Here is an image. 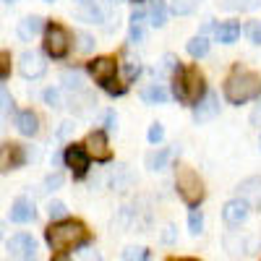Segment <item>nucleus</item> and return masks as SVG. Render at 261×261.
<instances>
[{
  "label": "nucleus",
  "mask_w": 261,
  "mask_h": 261,
  "mask_svg": "<svg viewBox=\"0 0 261 261\" xmlns=\"http://www.w3.org/2000/svg\"><path fill=\"white\" fill-rule=\"evenodd\" d=\"M115 125H118V118H115L113 113H107V125H105V128H107V130H115Z\"/></svg>",
  "instance_id": "42"
},
{
  "label": "nucleus",
  "mask_w": 261,
  "mask_h": 261,
  "mask_svg": "<svg viewBox=\"0 0 261 261\" xmlns=\"http://www.w3.org/2000/svg\"><path fill=\"white\" fill-rule=\"evenodd\" d=\"M45 102H47L50 107H58V105H60V94H58L55 89H47V92H45Z\"/></svg>",
  "instance_id": "34"
},
{
  "label": "nucleus",
  "mask_w": 261,
  "mask_h": 261,
  "mask_svg": "<svg viewBox=\"0 0 261 261\" xmlns=\"http://www.w3.org/2000/svg\"><path fill=\"white\" fill-rule=\"evenodd\" d=\"M71 50V34L65 32L60 24H50L45 29V53L50 58H63Z\"/></svg>",
  "instance_id": "5"
},
{
  "label": "nucleus",
  "mask_w": 261,
  "mask_h": 261,
  "mask_svg": "<svg viewBox=\"0 0 261 261\" xmlns=\"http://www.w3.org/2000/svg\"><path fill=\"white\" fill-rule=\"evenodd\" d=\"M16 128H18V134H24V136H34L39 130V120L32 110H21L16 115Z\"/></svg>",
  "instance_id": "16"
},
{
  "label": "nucleus",
  "mask_w": 261,
  "mask_h": 261,
  "mask_svg": "<svg viewBox=\"0 0 261 261\" xmlns=\"http://www.w3.org/2000/svg\"><path fill=\"white\" fill-rule=\"evenodd\" d=\"M47 214H50V220H65V214H68V209H65V204H60V201H50Z\"/></svg>",
  "instance_id": "31"
},
{
  "label": "nucleus",
  "mask_w": 261,
  "mask_h": 261,
  "mask_svg": "<svg viewBox=\"0 0 261 261\" xmlns=\"http://www.w3.org/2000/svg\"><path fill=\"white\" fill-rule=\"evenodd\" d=\"M167 162H170V151H167V149L151 151V154L146 157V167H149V170H162Z\"/></svg>",
  "instance_id": "23"
},
{
  "label": "nucleus",
  "mask_w": 261,
  "mask_h": 261,
  "mask_svg": "<svg viewBox=\"0 0 261 261\" xmlns=\"http://www.w3.org/2000/svg\"><path fill=\"white\" fill-rule=\"evenodd\" d=\"M146 18H149L151 27H165V21H167V6H165V0H151L149 8H146Z\"/></svg>",
  "instance_id": "17"
},
{
  "label": "nucleus",
  "mask_w": 261,
  "mask_h": 261,
  "mask_svg": "<svg viewBox=\"0 0 261 261\" xmlns=\"http://www.w3.org/2000/svg\"><path fill=\"white\" fill-rule=\"evenodd\" d=\"M8 107H11V94L3 89V86H0V113H6Z\"/></svg>",
  "instance_id": "35"
},
{
  "label": "nucleus",
  "mask_w": 261,
  "mask_h": 261,
  "mask_svg": "<svg viewBox=\"0 0 261 261\" xmlns=\"http://www.w3.org/2000/svg\"><path fill=\"white\" fill-rule=\"evenodd\" d=\"M79 3H86V0H79Z\"/></svg>",
  "instance_id": "47"
},
{
  "label": "nucleus",
  "mask_w": 261,
  "mask_h": 261,
  "mask_svg": "<svg viewBox=\"0 0 261 261\" xmlns=\"http://www.w3.org/2000/svg\"><path fill=\"white\" fill-rule=\"evenodd\" d=\"M146 139H149V144H160L162 139H165V128L160 125V123H154L149 128V134H146Z\"/></svg>",
  "instance_id": "32"
},
{
  "label": "nucleus",
  "mask_w": 261,
  "mask_h": 261,
  "mask_svg": "<svg viewBox=\"0 0 261 261\" xmlns=\"http://www.w3.org/2000/svg\"><path fill=\"white\" fill-rule=\"evenodd\" d=\"M81 261H105V258H102L97 251H86V253L81 256Z\"/></svg>",
  "instance_id": "39"
},
{
  "label": "nucleus",
  "mask_w": 261,
  "mask_h": 261,
  "mask_svg": "<svg viewBox=\"0 0 261 261\" xmlns=\"http://www.w3.org/2000/svg\"><path fill=\"white\" fill-rule=\"evenodd\" d=\"M170 261H196V258H170Z\"/></svg>",
  "instance_id": "45"
},
{
  "label": "nucleus",
  "mask_w": 261,
  "mask_h": 261,
  "mask_svg": "<svg viewBox=\"0 0 261 261\" xmlns=\"http://www.w3.org/2000/svg\"><path fill=\"white\" fill-rule=\"evenodd\" d=\"M47 3H53V0H47Z\"/></svg>",
  "instance_id": "48"
},
{
  "label": "nucleus",
  "mask_w": 261,
  "mask_h": 261,
  "mask_svg": "<svg viewBox=\"0 0 261 261\" xmlns=\"http://www.w3.org/2000/svg\"><path fill=\"white\" fill-rule=\"evenodd\" d=\"M50 261H71V256L65 253V251H58V253H55V256H53Z\"/></svg>",
  "instance_id": "43"
},
{
  "label": "nucleus",
  "mask_w": 261,
  "mask_h": 261,
  "mask_svg": "<svg viewBox=\"0 0 261 261\" xmlns=\"http://www.w3.org/2000/svg\"><path fill=\"white\" fill-rule=\"evenodd\" d=\"M18 71H21V76H27V79H39L42 73L47 71V63H45V58H42L39 53L27 50V53H21V58H18Z\"/></svg>",
  "instance_id": "7"
},
{
  "label": "nucleus",
  "mask_w": 261,
  "mask_h": 261,
  "mask_svg": "<svg viewBox=\"0 0 261 261\" xmlns=\"http://www.w3.org/2000/svg\"><path fill=\"white\" fill-rule=\"evenodd\" d=\"M162 241H165V243H172V241H175V227H172V225H170V227H165Z\"/></svg>",
  "instance_id": "37"
},
{
  "label": "nucleus",
  "mask_w": 261,
  "mask_h": 261,
  "mask_svg": "<svg viewBox=\"0 0 261 261\" xmlns=\"http://www.w3.org/2000/svg\"><path fill=\"white\" fill-rule=\"evenodd\" d=\"M45 241L53 251H71L89 243V230L76 220H60L45 230Z\"/></svg>",
  "instance_id": "1"
},
{
  "label": "nucleus",
  "mask_w": 261,
  "mask_h": 261,
  "mask_svg": "<svg viewBox=\"0 0 261 261\" xmlns=\"http://www.w3.org/2000/svg\"><path fill=\"white\" fill-rule=\"evenodd\" d=\"M128 183H130L128 170H125L123 165H118V167H115V172H113V186H115L118 191H125V188H128Z\"/></svg>",
  "instance_id": "25"
},
{
  "label": "nucleus",
  "mask_w": 261,
  "mask_h": 261,
  "mask_svg": "<svg viewBox=\"0 0 261 261\" xmlns=\"http://www.w3.org/2000/svg\"><path fill=\"white\" fill-rule=\"evenodd\" d=\"M89 73L94 76V81H99L102 86L113 84L115 81V73H118V63L113 58H94L89 63Z\"/></svg>",
  "instance_id": "8"
},
{
  "label": "nucleus",
  "mask_w": 261,
  "mask_h": 261,
  "mask_svg": "<svg viewBox=\"0 0 261 261\" xmlns=\"http://www.w3.org/2000/svg\"><path fill=\"white\" fill-rule=\"evenodd\" d=\"M24 162V149L18 144H3L0 146V172L6 170H13Z\"/></svg>",
  "instance_id": "13"
},
{
  "label": "nucleus",
  "mask_w": 261,
  "mask_h": 261,
  "mask_svg": "<svg viewBox=\"0 0 261 261\" xmlns=\"http://www.w3.org/2000/svg\"><path fill=\"white\" fill-rule=\"evenodd\" d=\"M258 120H261V107H258V110L253 113V123H258Z\"/></svg>",
  "instance_id": "44"
},
{
  "label": "nucleus",
  "mask_w": 261,
  "mask_h": 261,
  "mask_svg": "<svg viewBox=\"0 0 261 261\" xmlns=\"http://www.w3.org/2000/svg\"><path fill=\"white\" fill-rule=\"evenodd\" d=\"M42 27H45V21H42L39 16H27L18 24V34H21V39H32V37H37L42 32Z\"/></svg>",
  "instance_id": "18"
},
{
  "label": "nucleus",
  "mask_w": 261,
  "mask_h": 261,
  "mask_svg": "<svg viewBox=\"0 0 261 261\" xmlns=\"http://www.w3.org/2000/svg\"><path fill=\"white\" fill-rule=\"evenodd\" d=\"M76 37H79V50H81V53H89V50L94 47V39H92L89 34H84V32H79Z\"/></svg>",
  "instance_id": "33"
},
{
  "label": "nucleus",
  "mask_w": 261,
  "mask_h": 261,
  "mask_svg": "<svg viewBox=\"0 0 261 261\" xmlns=\"http://www.w3.org/2000/svg\"><path fill=\"white\" fill-rule=\"evenodd\" d=\"M199 3H201V0H172V11L180 13V16H186V13H191Z\"/></svg>",
  "instance_id": "30"
},
{
  "label": "nucleus",
  "mask_w": 261,
  "mask_h": 261,
  "mask_svg": "<svg viewBox=\"0 0 261 261\" xmlns=\"http://www.w3.org/2000/svg\"><path fill=\"white\" fill-rule=\"evenodd\" d=\"M261 0H225V8H232V11H253L258 8Z\"/></svg>",
  "instance_id": "27"
},
{
  "label": "nucleus",
  "mask_w": 261,
  "mask_h": 261,
  "mask_svg": "<svg viewBox=\"0 0 261 261\" xmlns=\"http://www.w3.org/2000/svg\"><path fill=\"white\" fill-rule=\"evenodd\" d=\"M8 68H11V58H8L6 53H0V76H6Z\"/></svg>",
  "instance_id": "36"
},
{
  "label": "nucleus",
  "mask_w": 261,
  "mask_h": 261,
  "mask_svg": "<svg viewBox=\"0 0 261 261\" xmlns=\"http://www.w3.org/2000/svg\"><path fill=\"white\" fill-rule=\"evenodd\" d=\"M238 191H241V199L248 201V206L261 209V178H246Z\"/></svg>",
  "instance_id": "14"
},
{
  "label": "nucleus",
  "mask_w": 261,
  "mask_h": 261,
  "mask_svg": "<svg viewBox=\"0 0 261 261\" xmlns=\"http://www.w3.org/2000/svg\"><path fill=\"white\" fill-rule=\"evenodd\" d=\"M34 241H32V235H13L11 241H8V253L18 261H34Z\"/></svg>",
  "instance_id": "10"
},
{
  "label": "nucleus",
  "mask_w": 261,
  "mask_h": 261,
  "mask_svg": "<svg viewBox=\"0 0 261 261\" xmlns=\"http://www.w3.org/2000/svg\"><path fill=\"white\" fill-rule=\"evenodd\" d=\"M172 92H175L178 102L183 105H196L206 94V84L199 68H178L172 73Z\"/></svg>",
  "instance_id": "2"
},
{
  "label": "nucleus",
  "mask_w": 261,
  "mask_h": 261,
  "mask_svg": "<svg viewBox=\"0 0 261 261\" xmlns=\"http://www.w3.org/2000/svg\"><path fill=\"white\" fill-rule=\"evenodd\" d=\"M123 261H149V251H146V248L130 246V248L123 251Z\"/></svg>",
  "instance_id": "28"
},
{
  "label": "nucleus",
  "mask_w": 261,
  "mask_h": 261,
  "mask_svg": "<svg viewBox=\"0 0 261 261\" xmlns=\"http://www.w3.org/2000/svg\"><path fill=\"white\" fill-rule=\"evenodd\" d=\"M261 94V79L251 71H235L227 81H225V97L232 105H243L251 102Z\"/></svg>",
  "instance_id": "3"
},
{
  "label": "nucleus",
  "mask_w": 261,
  "mask_h": 261,
  "mask_svg": "<svg viewBox=\"0 0 261 261\" xmlns=\"http://www.w3.org/2000/svg\"><path fill=\"white\" fill-rule=\"evenodd\" d=\"M118 68L123 71L125 81H134V76H139V71H141V65H139V60H134V58H128V55H125Z\"/></svg>",
  "instance_id": "24"
},
{
  "label": "nucleus",
  "mask_w": 261,
  "mask_h": 261,
  "mask_svg": "<svg viewBox=\"0 0 261 261\" xmlns=\"http://www.w3.org/2000/svg\"><path fill=\"white\" fill-rule=\"evenodd\" d=\"M248 201L246 199H232V201H227L225 204V209H222V217H225V222L227 225H241V222H246V217H248Z\"/></svg>",
  "instance_id": "12"
},
{
  "label": "nucleus",
  "mask_w": 261,
  "mask_h": 261,
  "mask_svg": "<svg viewBox=\"0 0 261 261\" xmlns=\"http://www.w3.org/2000/svg\"><path fill=\"white\" fill-rule=\"evenodd\" d=\"M71 130H73V123H63V128L58 130V136H60V139H65V136L71 134Z\"/></svg>",
  "instance_id": "41"
},
{
  "label": "nucleus",
  "mask_w": 261,
  "mask_h": 261,
  "mask_svg": "<svg viewBox=\"0 0 261 261\" xmlns=\"http://www.w3.org/2000/svg\"><path fill=\"white\" fill-rule=\"evenodd\" d=\"M144 24H146V11H134L130 13V42L144 39Z\"/></svg>",
  "instance_id": "21"
},
{
  "label": "nucleus",
  "mask_w": 261,
  "mask_h": 261,
  "mask_svg": "<svg viewBox=\"0 0 261 261\" xmlns=\"http://www.w3.org/2000/svg\"><path fill=\"white\" fill-rule=\"evenodd\" d=\"M251 39L256 42V45H261V24H256V27L251 29Z\"/></svg>",
  "instance_id": "40"
},
{
  "label": "nucleus",
  "mask_w": 261,
  "mask_h": 261,
  "mask_svg": "<svg viewBox=\"0 0 261 261\" xmlns=\"http://www.w3.org/2000/svg\"><path fill=\"white\" fill-rule=\"evenodd\" d=\"M175 186H178L180 199H183L188 206H196V204L204 199V183H201V178L196 175L191 167H178V172H175Z\"/></svg>",
  "instance_id": "4"
},
{
  "label": "nucleus",
  "mask_w": 261,
  "mask_h": 261,
  "mask_svg": "<svg viewBox=\"0 0 261 261\" xmlns=\"http://www.w3.org/2000/svg\"><path fill=\"white\" fill-rule=\"evenodd\" d=\"M60 183H63V178H60V175H50V178H47V180H45V186H47V188H50V191H53V188H58V186H60Z\"/></svg>",
  "instance_id": "38"
},
{
  "label": "nucleus",
  "mask_w": 261,
  "mask_h": 261,
  "mask_svg": "<svg viewBox=\"0 0 261 261\" xmlns=\"http://www.w3.org/2000/svg\"><path fill=\"white\" fill-rule=\"evenodd\" d=\"M84 149L89 151V157H94L97 162H110V157H113L110 144H107V136L102 134V130H94V134L86 136Z\"/></svg>",
  "instance_id": "9"
},
{
  "label": "nucleus",
  "mask_w": 261,
  "mask_h": 261,
  "mask_svg": "<svg viewBox=\"0 0 261 261\" xmlns=\"http://www.w3.org/2000/svg\"><path fill=\"white\" fill-rule=\"evenodd\" d=\"M258 144H261V141H258Z\"/></svg>",
  "instance_id": "49"
},
{
  "label": "nucleus",
  "mask_w": 261,
  "mask_h": 261,
  "mask_svg": "<svg viewBox=\"0 0 261 261\" xmlns=\"http://www.w3.org/2000/svg\"><path fill=\"white\" fill-rule=\"evenodd\" d=\"M186 50H188L191 58H204V55L209 53V39H206L204 34L191 37V39H188V45H186Z\"/></svg>",
  "instance_id": "22"
},
{
  "label": "nucleus",
  "mask_w": 261,
  "mask_h": 261,
  "mask_svg": "<svg viewBox=\"0 0 261 261\" xmlns=\"http://www.w3.org/2000/svg\"><path fill=\"white\" fill-rule=\"evenodd\" d=\"M32 220H34V204L29 199H16L13 206H11V222L24 225V222H32Z\"/></svg>",
  "instance_id": "15"
},
{
  "label": "nucleus",
  "mask_w": 261,
  "mask_h": 261,
  "mask_svg": "<svg viewBox=\"0 0 261 261\" xmlns=\"http://www.w3.org/2000/svg\"><path fill=\"white\" fill-rule=\"evenodd\" d=\"M217 113H220V99H217V94L206 92V94L199 99V105H196L193 120H196V123H206V120L217 118Z\"/></svg>",
  "instance_id": "11"
},
{
  "label": "nucleus",
  "mask_w": 261,
  "mask_h": 261,
  "mask_svg": "<svg viewBox=\"0 0 261 261\" xmlns=\"http://www.w3.org/2000/svg\"><path fill=\"white\" fill-rule=\"evenodd\" d=\"M63 84H65V89H76V92H84V81H81V76L79 73H71V71H65L63 73Z\"/></svg>",
  "instance_id": "29"
},
{
  "label": "nucleus",
  "mask_w": 261,
  "mask_h": 261,
  "mask_svg": "<svg viewBox=\"0 0 261 261\" xmlns=\"http://www.w3.org/2000/svg\"><path fill=\"white\" fill-rule=\"evenodd\" d=\"M167 89L162 84H151V86H146V89L141 92V99L146 102V105H165L167 102Z\"/></svg>",
  "instance_id": "19"
},
{
  "label": "nucleus",
  "mask_w": 261,
  "mask_h": 261,
  "mask_svg": "<svg viewBox=\"0 0 261 261\" xmlns=\"http://www.w3.org/2000/svg\"><path fill=\"white\" fill-rule=\"evenodd\" d=\"M6 3H13V0H6Z\"/></svg>",
  "instance_id": "46"
},
{
  "label": "nucleus",
  "mask_w": 261,
  "mask_h": 261,
  "mask_svg": "<svg viewBox=\"0 0 261 261\" xmlns=\"http://www.w3.org/2000/svg\"><path fill=\"white\" fill-rule=\"evenodd\" d=\"M238 37H241V24L238 21H225V24L217 27V39L225 42V45H232Z\"/></svg>",
  "instance_id": "20"
},
{
  "label": "nucleus",
  "mask_w": 261,
  "mask_h": 261,
  "mask_svg": "<svg viewBox=\"0 0 261 261\" xmlns=\"http://www.w3.org/2000/svg\"><path fill=\"white\" fill-rule=\"evenodd\" d=\"M63 160H65V165L71 167V172H73V178H84L86 175V170H89V151H86L84 146H68L65 149V154H63Z\"/></svg>",
  "instance_id": "6"
},
{
  "label": "nucleus",
  "mask_w": 261,
  "mask_h": 261,
  "mask_svg": "<svg viewBox=\"0 0 261 261\" xmlns=\"http://www.w3.org/2000/svg\"><path fill=\"white\" fill-rule=\"evenodd\" d=\"M188 230H191V235H199V232L204 230V214H201L199 209H193V212L188 214Z\"/></svg>",
  "instance_id": "26"
}]
</instances>
